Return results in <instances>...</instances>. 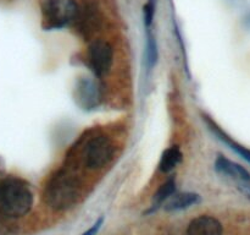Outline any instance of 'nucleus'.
Returning a JSON list of instances; mask_svg holds the SVG:
<instances>
[{
  "mask_svg": "<svg viewBox=\"0 0 250 235\" xmlns=\"http://www.w3.org/2000/svg\"><path fill=\"white\" fill-rule=\"evenodd\" d=\"M33 192L31 186L19 176L0 179V219H17L31 211Z\"/></svg>",
  "mask_w": 250,
  "mask_h": 235,
  "instance_id": "nucleus-1",
  "label": "nucleus"
},
{
  "mask_svg": "<svg viewBox=\"0 0 250 235\" xmlns=\"http://www.w3.org/2000/svg\"><path fill=\"white\" fill-rule=\"evenodd\" d=\"M78 180L66 170H59L48 179L43 197L46 205L55 211L73 207L80 198Z\"/></svg>",
  "mask_w": 250,
  "mask_h": 235,
  "instance_id": "nucleus-2",
  "label": "nucleus"
},
{
  "mask_svg": "<svg viewBox=\"0 0 250 235\" xmlns=\"http://www.w3.org/2000/svg\"><path fill=\"white\" fill-rule=\"evenodd\" d=\"M78 11L75 0H41L42 28L44 31L63 28L75 22Z\"/></svg>",
  "mask_w": 250,
  "mask_h": 235,
  "instance_id": "nucleus-3",
  "label": "nucleus"
},
{
  "mask_svg": "<svg viewBox=\"0 0 250 235\" xmlns=\"http://www.w3.org/2000/svg\"><path fill=\"white\" fill-rule=\"evenodd\" d=\"M115 147L106 135H95L90 137L82 149V158L85 168L90 170L104 168L114 157Z\"/></svg>",
  "mask_w": 250,
  "mask_h": 235,
  "instance_id": "nucleus-4",
  "label": "nucleus"
},
{
  "mask_svg": "<svg viewBox=\"0 0 250 235\" xmlns=\"http://www.w3.org/2000/svg\"><path fill=\"white\" fill-rule=\"evenodd\" d=\"M88 61L95 76L103 77L111 69L114 63V49L109 42L104 39H95L88 49Z\"/></svg>",
  "mask_w": 250,
  "mask_h": 235,
  "instance_id": "nucleus-5",
  "label": "nucleus"
},
{
  "mask_svg": "<svg viewBox=\"0 0 250 235\" xmlns=\"http://www.w3.org/2000/svg\"><path fill=\"white\" fill-rule=\"evenodd\" d=\"M76 100L83 109H93L100 102V90L98 83L90 77L78 80L76 87Z\"/></svg>",
  "mask_w": 250,
  "mask_h": 235,
  "instance_id": "nucleus-6",
  "label": "nucleus"
},
{
  "mask_svg": "<svg viewBox=\"0 0 250 235\" xmlns=\"http://www.w3.org/2000/svg\"><path fill=\"white\" fill-rule=\"evenodd\" d=\"M75 24L80 33L84 36L85 38H88L94 32H97L99 29L100 24H102V17H100L99 10L94 5H87V6H84V9L78 11Z\"/></svg>",
  "mask_w": 250,
  "mask_h": 235,
  "instance_id": "nucleus-7",
  "label": "nucleus"
},
{
  "mask_svg": "<svg viewBox=\"0 0 250 235\" xmlns=\"http://www.w3.org/2000/svg\"><path fill=\"white\" fill-rule=\"evenodd\" d=\"M222 224L211 215H199L189 223L187 235H222Z\"/></svg>",
  "mask_w": 250,
  "mask_h": 235,
  "instance_id": "nucleus-8",
  "label": "nucleus"
},
{
  "mask_svg": "<svg viewBox=\"0 0 250 235\" xmlns=\"http://www.w3.org/2000/svg\"><path fill=\"white\" fill-rule=\"evenodd\" d=\"M215 169L224 175L229 176L239 184L250 183V173L244 166L224 156H219L215 161Z\"/></svg>",
  "mask_w": 250,
  "mask_h": 235,
  "instance_id": "nucleus-9",
  "label": "nucleus"
},
{
  "mask_svg": "<svg viewBox=\"0 0 250 235\" xmlns=\"http://www.w3.org/2000/svg\"><path fill=\"white\" fill-rule=\"evenodd\" d=\"M203 118H204L205 122H207V125L209 126V129L211 130L212 134L216 135L217 139H220L222 142H225L227 146H229V148L233 149V151L236 152V153H238L242 158H244L247 162H249L250 163V149L249 148L242 146L241 143H238V142H236L234 140H232L231 137H229V135H227L226 132H225L224 130H222L221 127H220L219 125L214 121V120L210 119L209 117H207V115H203Z\"/></svg>",
  "mask_w": 250,
  "mask_h": 235,
  "instance_id": "nucleus-10",
  "label": "nucleus"
},
{
  "mask_svg": "<svg viewBox=\"0 0 250 235\" xmlns=\"http://www.w3.org/2000/svg\"><path fill=\"white\" fill-rule=\"evenodd\" d=\"M200 201V196L194 192H182L175 193L171 196L165 202V211L167 212H176V211H182L186 208H189L192 206L197 205Z\"/></svg>",
  "mask_w": 250,
  "mask_h": 235,
  "instance_id": "nucleus-11",
  "label": "nucleus"
},
{
  "mask_svg": "<svg viewBox=\"0 0 250 235\" xmlns=\"http://www.w3.org/2000/svg\"><path fill=\"white\" fill-rule=\"evenodd\" d=\"M182 161V152L178 146H171L165 149L160 158L159 169L163 173H170Z\"/></svg>",
  "mask_w": 250,
  "mask_h": 235,
  "instance_id": "nucleus-12",
  "label": "nucleus"
},
{
  "mask_svg": "<svg viewBox=\"0 0 250 235\" xmlns=\"http://www.w3.org/2000/svg\"><path fill=\"white\" fill-rule=\"evenodd\" d=\"M176 192V181L173 178H170L167 181L163 184L160 188H158V191L155 192L153 197V208L151 210H156L158 207H160L164 202L168 200L171 196H173V193Z\"/></svg>",
  "mask_w": 250,
  "mask_h": 235,
  "instance_id": "nucleus-13",
  "label": "nucleus"
},
{
  "mask_svg": "<svg viewBox=\"0 0 250 235\" xmlns=\"http://www.w3.org/2000/svg\"><path fill=\"white\" fill-rule=\"evenodd\" d=\"M146 29V63L149 69L153 68L158 61V43L151 33L150 28Z\"/></svg>",
  "mask_w": 250,
  "mask_h": 235,
  "instance_id": "nucleus-14",
  "label": "nucleus"
},
{
  "mask_svg": "<svg viewBox=\"0 0 250 235\" xmlns=\"http://www.w3.org/2000/svg\"><path fill=\"white\" fill-rule=\"evenodd\" d=\"M154 14H155V2H154V0H148V2L143 7L144 26H146V28H150L154 20Z\"/></svg>",
  "mask_w": 250,
  "mask_h": 235,
  "instance_id": "nucleus-15",
  "label": "nucleus"
},
{
  "mask_svg": "<svg viewBox=\"0 0 250 235\" xmlns=\"http://www.w3.org/2000/svg\"><path fill=\"white\" fill-rule=\"evenodd\" d=\"M103 223H104V218L100 217L99 219H98L97 222H95L94 224H93L92 227H90L89 229L87 230V232L83 233L82 235H97L98 232H99V230H100V228H102Z\"/></svg>",
  "mask_w": 250,
  "mask_h": 235,
  "instance_id": "nucleus-16",
  "label": "nucleus"
},
{
  "mask_svg": "<svg viewBox=\"0 0 250 235\" xmlns=\"http://www.w3.org/2000/svg\"><path fill=\"white\" fill-rule=\"evenodd\" d=\"M239 188H241V190L243 191V192L250 198V183L249 184H239Z\"/></svg>",
  "mask_w": 250,
  "mask_h": 235,
  "instance_id": "nucleus-17",
  "label": "nucleus"
},
{
  "mask_svg": "<svg viewBox=\"0 0 250 235\" xmlns=\"http://www.w3.org/2000/svg\"><path fill=\"white\" fill-rule=\"evenodd\" d=\"M4 170H5V168H4V162H2V159L0 158V179L4 178V176H2V174H4Z\"/></svg>",
  "mask_w": 250,
  "mask_h": 235,
  "instance_id": "nucleus-18",
  "label": "nucleus"
}]
</instances>
